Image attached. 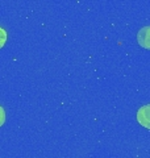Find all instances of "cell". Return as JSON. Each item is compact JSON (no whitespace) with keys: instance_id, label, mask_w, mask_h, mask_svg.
Here are the masks:
<instances>
[{"instance_id":"6da1fadb","label":"cell","mask_w":150,"mask_h":158,"mask_svg":"<svg viewBox=\"0 0 150 158\" xmlns=\"http://www.w3.org/2000/svg\"><path fill=\"white\" fill-rule=\"evenodd\" d=\"M137 121L146 129H150V104L142 106L137 111Z\"/></svg>"},{"instance_id":"7a4b0ae2","label":"cell","mask_w":150,"mask_h":158,"mask_svg":"<svg viewBox=\"0 0 150 158\" xmlns=\"http://www.w3.org/2000/svg\"><path fill=\"white\" fill-rule=\"evenodd\" d=\"M137 42L141 45V48L150 50V25L144 27L137 33Z\"/></svg>"},{"instance_id":"3957f363","label":"cell","mask_w":150,"mask_h":158,"mask_svg":"<svg viewBox=\"0 0 150 158\" xmlns=\"http://www.w3.org/2000/svg\"><path fill=\"white\" fill-rule=\"evenodd\" d=\"M7 37H8V34H7V32H6V29H3L2 27H0V49H2L4 45H6Z\"/></svg>"},{"instance_id":"277c9868","label":"cell","mask_w":150,"mask_h":158,"mask_svg":"<svg viewBox=\"0 0 150 158\" xmlns=\"http://www.w3.org/2000/svg\"><path fill=\"white\" fill-rule=\"evenodd\" d=\"M4 123H6V111H4V108L0 106V127H2Z\"/></svg>"}]
</instances>
